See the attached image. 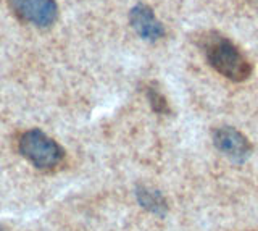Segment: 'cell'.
I'll return each mask as SVG.
<instances>
[{"mask_svg":"<svg viewBox=\"0 0 258 231\" xmlns=\"http://www.w3.org/2000/svg\"><path fill=\"white\" fill-rule=\"evenodd\" d=\"M213 144L223 155L236 163H244L252 155L250 141L232 126H221L213 133Z\"/></svg>","mask_w":258,"mask_h":231,"instance_id":"4","label":"cell"},{"mask_svg":"<svg viewBox=\"0 0 258 231\" xmlns=\"http://www.w3.org/2000/svg\"><path fill=\"white\" fill-rule=\"evenodd\" d=\"M18 149L21 155L39 170H55L64 160L63 147L40 130L23 133L18 141Z\"/></svg>","mask_w":258,"mask_h":231,"instance_id":"2","label":"cell"},{"mask_svg":"<svg viewBox=\"0 0 258 231\" xmlns=\"http://www.w3.org/2000/svg\"><path fill=\"white\" fill-rule=\"evenodd\" d=\"M202 45L208 63L221 76L234 83H242L252 75V63L228 37L210 33L202 39Z\"/></svg>","mask_w":258,"mask_h":231,"instance_id":"1","label":"cell"},{"mask_svg":"<svg viewBox=\"0 0 258 231\" xmlns=\"http://www.w3.org/2000/svg\"><path fill=\"white\" fill-rule=\"evenodd\" d=\"M129 23L134 31L145 41H158L165 34L163 25L158 21L155 13L147 5H136L129 12Z\"/></svg>","mask_w":258,"mask_h":231,"instance_id":"5","label":"cell"},{"mask_svg":"<svg viewBox=\"0 0 258 231\" xmlns=\"http://www.w3.org/2000/svg\"><path fill=\"white\" fill-rule=\"evenodd\" d=\"M136 196H137L139 204L150 213L160 215V217H163L166 213L168 204H166V199L161 196L160 191L149 188V186H139L136 189Z\"/></svg>","mask_w":258,"mask_h":231,"instance_id":"6","label":"cell"},{"mask_svg":"<svg viewBox=\"0 0 258 231\" xmlns=\"http://www.w3.org/2000/svg\"><path fill=\"white\" fill-rule=\"evenodd\" d=\"M7 2L20 20L37 28L52 26L58 17V5L55 0H7Z\"/></svg>","mask_w":258,"mask_h":231,"instance_id":"3","label":"cell"},{"mask_svg":"<svg viewBox=\"0 0 258 231\" xmlns=\"http://www.w3.org/2000/svg\"><path fill=\"white\" fill-rule=\"evenodd\" d=\"M147 97H149L150 107L153 108V111H157V113H160V115H166L171 111L169 110L166 97L157 89V87H153V86L147 87Z\"/></svg>","mask_w":258,"mask_h":231,"instance_id":"7","label":"cell"}]
</instances>
